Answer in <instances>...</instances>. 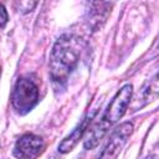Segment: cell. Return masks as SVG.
<instances>
[{
  "label": "cell",
  "instance_id": "obj_1",
  "mask_svg": "<svg viewBox=\"0 0 159 159\" xmlns=\"http://www.w3.org/2000/svg\"><path fill=\"white\" fill-rule=\"evenodd\" d=\"M84 47V40L73 34H65L57 39L51 50L48 62L50 77L55 84L61 87L67 82L78 65Z\"/></svg>",
  "mask_w": 159,
  "mask_h": 159
},
{
  "label": "cell",
  "instance_id": "obj_2",
  "mask_svg": "<svg viewBox=\"0 0 159 159\" xmlns=\"http://www.w3.org/2000/svg\"><path fill=\"white\" fill-rule=\"evenodd\" d=\"M132 96H133V86L129 83L124 84L116 93V96L108 104L106 112L103 113L102 118L97 123H94L91 128L88 127V133L83 142L84 149H93L103 138V135L107 133L108 128L124 116V113L127 112L130 104Z\"/></svg>",
  "mask_w": 159,
  "mask_h": 159
},
{
  "label": "cell",
  "instance_id": "obj_3",
  "mask_svg": "<svg viewBox=\"0 0 159 159\" xmlns=\"http://www.w3.org/2000/svg\"><path fill=\"white\" fill-rule=\"evenodd\" d=\"M39 87L35 81L29 76L17 78L11 94V103L19 114L29 113L39 102Z\"/></svg>",
  "mask_w": 159,
  "mask_h": 159
},
{
  "label": "cell",
  "instance_id": "obj_4",
  "mask_svg": "<svg viewBox=\"0 0 159 159\" xmlns=\"http://www.w3.org/2000/svg\"><path fill=\"white\" fill-rule=\"evenodd\" d=\"M133 124L130 122H124L119 124L114 130L111 133L107 144L104 145L102 153L99 154L101 158H116L122 148L125 145L127 140L133 133Z\"/></svg>",
  "mask_w": 159,
  "mask_h": 159
},
{
  "label": "cell",
  "instance_id": "obj_5",
  "mask_svg": "<svg viewBox=\"0 0 159 159\" xmlns=\"http://www.w3.org/2000/svg\"><path fill=\"white\" fill-rule=\"evenodd\" d=\"M45 148V142L41 137L35 134H24L17 139L14 147V155L16 158L31 159L39 157Z\"/></svg>",
  "mask_w": 159,
  "mask_h": 159
},
{
  "label": "cell",
  "instance_id": "obj_6",
  "mask_svg": "<svg viewBox=\"0 0 159 159\" xmlns=\"http://www.w3.org/2000/svg\"><path fill=\"white\" fill-rule=\"evenodd\" d=\"M159 97V73L153 76L150 80H148L139 89V92L134 96V98L130 101L129 108L132 112L139 111L155 101Z\"/></svg>",
  "mask_w": 159,
  "mask_h": 159
},
{
  "label": "cell",
  "instance_id": "obj_7",
  "mask_svg": "<svg viewBox=\"0 0 159 159\" xmlns=\"http://www.w3.org/2000/svg\"><path fill=\"white\" fill-rule=\"evenodd\" d=\"M88 5L89 6L87 10V17H86L88 26L93 30H97L104 24L108 14L111 12L109 4L106 2L104 0H89Z\"/></svg>",
  "mask_w": 159,
  "mask_h": 159
},
{
  "label": "cell",
  "instance_id": "obj_8",
  "mask_svg": "<svg viewBox=\"0 0 159 159\" xmlns=\"http://www.w3.org/2000/svg\"><path fill=\"white\" fill-rule=\"evenodd\" d=\"M93 118V114H88V116H86L82 120H81V123L60 143V145H58V152L60 153H68V152H71L73 148H75V145L78 143V140L82 138V135L84 134V132L88 129V127H89V122H91V119Z\"/></svg>",
  "mask_w": 159,
  "mask_h": 159
},
{
  "label": "cell",
  "instance_id": "obj_9",
  "mask_svg": "<svg viewBox=\"0 0 159 159\" xmlns=\"http://www.w3.org/2000/svg\"><path fill=\"white\" fill-rule=\"evenodd\" d=\"M16 2H17V7L20 11L29 12L34 10L35 5L37 4V0H16Z\"/></svg>",
  "mask_w": 159,
  "mask_h": 159
},
{
  "label": "cell",
  "instance_id": "obj_10",
  "mask_svg": "<svg viewBox=\"0 0 159 159\" xmlns=\"http://www.w3.org/2000/svg\"><path fill=\"white\" fill-rule=\"evenodd\" d=\"M1 12H2V19H1V27L4 29L5 27V24H6V21H7V14H6V9H5V6L2 5V10H1Z\"/></svg>",
  "mask_w": 159,
  "mask_h": 159
},
{
  "label": "cell",
  "instance_id": "obj_11",
  "mask_svg": "<svg viewBox=\"0 0 159 159\" xmlns=\"http://www.w3.org/2000/svg\"><path fill=\"white\" fill-rule=\"evenodd\" d=\"M152 51L154 52V53H153V56H154V55H157V53H159V36H158V39H157V42H155L154 47L152 48Z\"/></svg>",
  "mask_w": 159,
  "mask_h": 159
}]
</instances>
